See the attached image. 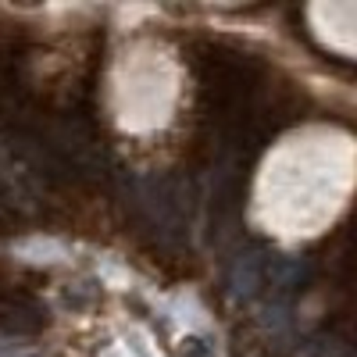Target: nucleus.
Returning <instances> with one entry per match:
<instances>
[{
  "instance_id": "nucleus-2",
  "label": "nucleus",
  "mask_w": 357,
  "mask_h": 357,
  "mask_svg": "<svg viewBox=\"0 0 357 357\" xmlns=\"http://www.w3.org/2000/svg\"><path fill=\"white\" fill-rule=\"evenodd\" d=\"M183 357H207V350H204V343H200V340H186Z\"/></svg>"
},
{
  "instance_id": "nucleus-1",
  "label": "nucleus",
  "mask_w": 357,
  "mask_h": 357,
  "mask_svg": "<svg viewBox=\"0 0 357 357\" xmlns=\"http://www.w3.org/2000/svg\"><path fill=\"white\" fill-rule=\"evenodd\" d=\"M47 307L29 289H0V329L11 336H36L47 329Z\"/></svg>"
}]
</instances>
